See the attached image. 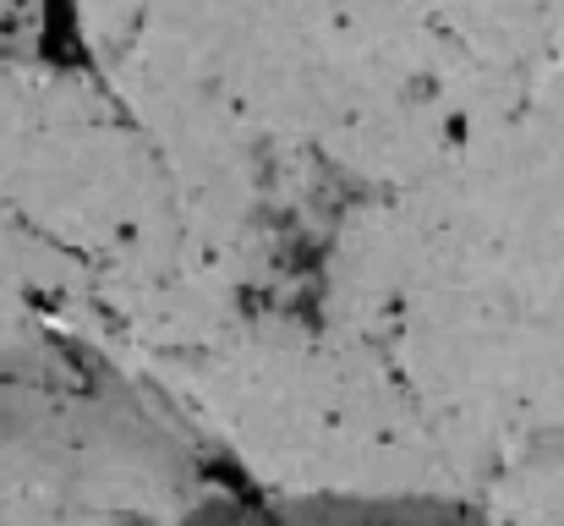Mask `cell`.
<instances>
[{"instance_id":"cell-1","label":"cell","mask_w":564,"mask_h":526,"mask_svg":"<svg viewBox=\"0 0 564 526\" xmlns=\"http://www.w3.org/2000/svg\"><path fill=\"white\" fill-rule=\"evenodd\" d=\"M94 526H482V516L444 494H274Z\"/></svg>"}]
</instances>
